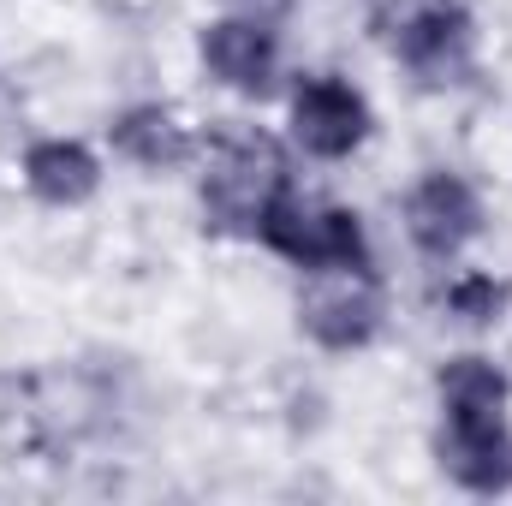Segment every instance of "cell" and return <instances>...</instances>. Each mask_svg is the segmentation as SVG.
<instances>
[{
	"mask_svg": "<svg viewBox=\"0 0 512 506\" xmlns=\"http://www.w3.org/2000/svg\"><path fill=\"white\" fill-rule=\"evenodd\" d=\"M370 131H376V108L352 78H340V72L286 78V143L304 161L340 167L370 143Z\"/></svg>",
	"mask_w": 512,
	"mask_h": 506,
	"instance_id": "cell-5",
	"label": "cell"
},
{
	"mask_svg": "<svg viewBox=\"0 0 512 506\" xmlns=\"http://www.w3.org/2000/svg\"><path fill=\"white\" fill-rule=\"evenodd\" d=\"M435 465L465 495H512V411L501 417H435Z\"/></svg>",
	"mask_w": 512,
	"mask_h": 506,
	"instance_id": "cell-8",
	"label": "cell"
},
{
	"mask_svg": "<svg viewBox=\"0 0 512 506\" xmlns=\"http://www.w3.org/2000/svg\"><path fill=\"white\" fill-rule=\"evenodd\" d=\"M370 36L423 96H459L483 72V36L465 0H370Z\"/></svg>",
	"mask_w": 512,
	"mask_h": 506,
	"instance_id": "cell-2",
	"label": "cell"
},
{
	"mask_svg": "<svg viewBox=\"0 0 512 506\" xmlns=\"http://www.w3.org/2000/svg\"><path fill=\"white\" fill-rule=\"evenodd\" d=\"M18 179H24L30 203L72 215V209H84V203L102 197L108 161H102L96 143H84V137H60V131H54V137L24 143V155H18Z\"/></svg>",
	"mask_w": 512,
	"mask_h": 506,
	"instance_id": "cell-10",
	"label": "cell"
},
{
	"mask_svg": "<svg viewBox=\"0 0 512 506\" xmlns=\"http://www.w3.org/2000/svg\"><path fill=\"white\" fill-rule=\"evenodd\" d=\"M399 227L429 268H453L489 233V203L459 167H423L399 197Z\"/></svg>",
	"mask_w": 512,
	"mask_h": 506,
	"instance_id": "cell-6",
	"label": "cell"
},
{
	"mask_svg": "<svg viewBox=\"0 0 512 506\" xmlns=\"http://www.w3.org/2000/svg\"><path fill=\"white\" fill-rule=\"evenodd\" d=\"M256 251L280 256L286 268L310 274V268H346V262H376V239H370V221L340 203V197H322V191H280L274 209L262 215L251 239Z\"/></svg>",
	"mask_w": 512,
	"mask_h": 506,
	"instance_id": "cell-4",
	"label": "cell"
},
{
	"mask_svg": "<svg viewBox=\"0 0 512 506\" xmlns=\"http://www.w3.org/2000/svg\"><path fill=\"white\" fill-rule=\"evenodd\" d=\"M203 149V131L191 126L173 102H126L108 120V155L126 161L143 179H167V173H191Z\"/></svg>",
	"mask_w": 512,
	"mask_h": 506,
	"instance_id": "cell-9",
	"label": "cell"
},
{
	"mask_svg": "<svg viewBox=\"0 0 512 506\" xmlns=\"http://www.w3.org/2000/svg\"><path fill=\"white\" fill-rule=\"evenodd\" d=\"M447 280L435 286V310H441V322H453V328H471V334H489V328H501L512 310V280L507 274H495V268H441Z\"/></svg>",
	"mask_w": 512,
	"mask_h": 506,
	"instance_id": "cell-12",
	"label": "cell"
},
{
	"mask_svg": "<svg viewBox=\"0 0 512 506\" xmlns=\"http://www.w3.org/2000/svg\"><path fill=\"white\" fill-rule=\"evenodd\" d=\"M197 66L239 102H274L286 96V30L245 12H215L197 30Z\"/></svg>",
	"mask_w": 512,
	"mask_h": 506,
	"instance_id": "cell-7",
	"label": "cell"
},
{
	"mask_svg": "<svg viewBox=\"0 0 512 506\" xmlns=\"http://www.w3.org/2000/svg\"><path fill=\"white\" fill-rule=\"evenodd\" d=\"M512 411V376L489 352H453L435 370V417H501Z\"/></svg>",
	"mask_w": 512,
	"mask_h": 506,
	"instance_id": "cell-11",
	"label": "cell"
},
{
	"mask_svg": "<svg viewBox=\"0 0 512 506\" xmlns=\"http://www.w3.org/2000/svg\"><path fill=\"white\" fill-rule=\"evenodd\" d=\"M298 334L328 352V358H358L387 334V280L376 262H346V268H310L298 274L292 298Z\"/></svg>",
	"mask_w": 512,
	"mask_h": 506,
	"instance_id": "cell-3",
	"label": "cell"
},
{
	"mask_svg": "<svg viewBox=\"0 0 512 506\" xmlns=\"http://www.w3.org/2000/svg\"><path fill=\"white\" fill-rule=\"evenodd\" d=\"M298 149L286 137L262 126H215L203 131V149H197V215H203V233L215 239H245L251 245L262 215L274 209L280 191L298 185L292 173Z\"/></svg>",
	"mask_w": 512,
	"mask_h": 506,
	"instance_id": "cell-1",
	"label": "cell"
},
{
	"mask_svg": "<svg viewBox=\"0 0 512 506\" xmlns=\"http://www.w3.org/2000/svg\"><path fill=\"white\" fill-rule=\"evenodd\" d=\"M221 12H245V18H262V24H292L298 0H221Z\"/></svg>",
	"mask_w": 512,
	"mask_h": 506,
	"instance_id": "cell-13",
	"label": "cell"
}]
</instances>
